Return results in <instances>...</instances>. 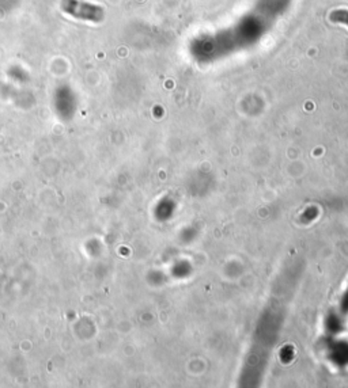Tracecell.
<instances>
[{"instance_id": "cell-1", "label": "cell", "mask_w": 348, "mask_h": 388, "mask_svg": "<svg viewBox=\"0 0 348 388\" xmlns=\"http://www.w3.org/2000/svg\"><path fill=\"white\" fill-rule=\"evenodd\" d=\"M64 11L71 14L76 18L90 19V21H98L101 17V10L98 7L90 6L86 3H80V1H75V0H64Z\"/></svg>"}]
</instances>
